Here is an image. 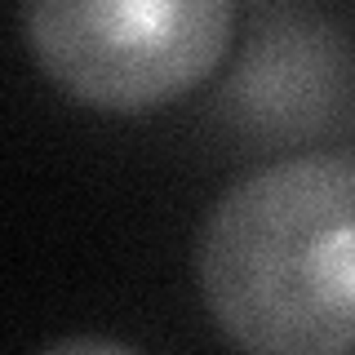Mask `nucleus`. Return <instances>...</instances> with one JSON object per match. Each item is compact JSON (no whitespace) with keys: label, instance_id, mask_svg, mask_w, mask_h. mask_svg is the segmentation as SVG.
<instances>
[{"label":"nucleus","instance_id":"nucleus-3","mask_svg":"<svg viewBox=\"0 0 355 355\" xmlns=\"http://www.w3.org/2000/svg\"><path fill=\"white\" fill-rule=\"evenodd\" d=\"M351 49L324 22L280 14L262 22L227 85V116L258 138H311L351 98Z\"/></svg>","mask_w":355,"mask_h":355},{"label":"nucleus","instance_id":"nucleus-1","mask_svg":"<svg viewBox=\"0 0 355 355\" xmlns=\"http://www.w3.org/2000/svg\"><path fill=\"white\" fill-rule=\"evenodd\" d=\"M196 284L240 351L355 355V155L302 151L236 178L200 222Z\"/></svg>","mask_w":355,"mask_h":355},{"label":"nucleus","instance_id":"nucleus-2","mask_svg":"<svg viewBox=\"0 0 355 355\" xmlns=\"http://www.w3.org/2000/svg\"><path fill=\"white\" fill-rule=\"evenodd\" d=\"M18 27L67 98L147 116L218 71L236 36V0H18Z\"/></svg>","mask_w":355,"mask_h":355},{"label":"nucleus","instance_id":"nucleus-4","mask_svg":"<svg viewBox=\"0 0 355 355\" xmlns=\"http://www.w3.org/2000/svg\"><path fill=\"white\" fill-rule=\"evenodd\" d=\"M49 351H129V347L111 338H67V342H53Z\"/></svg>","mask_w":355,"mask_h":355}]
</instances>
